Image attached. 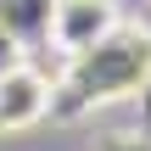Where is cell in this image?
Listing matches in <instances>:
<instances>
[{
	"label": "cell",
	"instance_id": "obj_1",
	"mask_svg": "<svg viewBox=\"0 0 151 151\" xmlns=\"http://www.w3.org/2000/svg\"><path fill=\"white\" fill-rule=\"evenodd\" d=\"M151 84V28L123 22L118 34H106L95 50L73 56V73L67 84H56V101H50V118H84L106 101H123V95H140Z\"/></svg>",
	"mask_w": 151,
	"mask_h": 151
},
{
	"label": "cell",
	"instance_id": "obj_2",
	"mask_svg": "<svg viewBox=\"0 0 151 151\" xmlns=\"http://www.w3.org/2000/svg\"><path fill=\"white\" fill-rule=\"evenodd\" d=\"M118 28H123L118 0H50V11H45V39L62 56H84Z\"/></svg>",
	"mask_w": 151,
	"mask_h": 151
},
{
	"label": "cell",
	"instance_id": "obj_3",
	"mask_svg": "<svg viewBox=\"0 0 151 151\" xmlns=\"http://www.w3.org/2000/svg\"><path fill=\"white\" fill-rule=\"evenodd\" d=\"M50 101H56V84L34 62H11L0 73V134H22V129L45 123Z\"/></svg>",
	"mask_w": 151,
	"mask_h": 151
},
{
	"label": "cell",
	"instance_id": "obj_4",
	"mask_svg": "<svg viewBox=\"0 0 151 151\" xmlns=\"http://www.w3.org/2000/svg\"><path fill=\"white\" fill-rule=\"evenodd\" d=\"M101 151H151V134H118V140H101Z\"/></svg>",
	"mask_w": 151,
	"mask_h": 151
},
{
	"label": "cell",
	"instance_id": "obj_5",
	"mask_svg": "<svg viewBox=\"0 0 151 151\" xmlns=\"http://www.w3.org/2000/svg\"><path fill=\"white\" fill-rule=\"evenodd\" d=\"M11 62H22V50H17V34H11V28L0 22V73H6Z\"/></svg>",
	"mask_w": 151,
	"mask_h": 151
}]
</instances>
